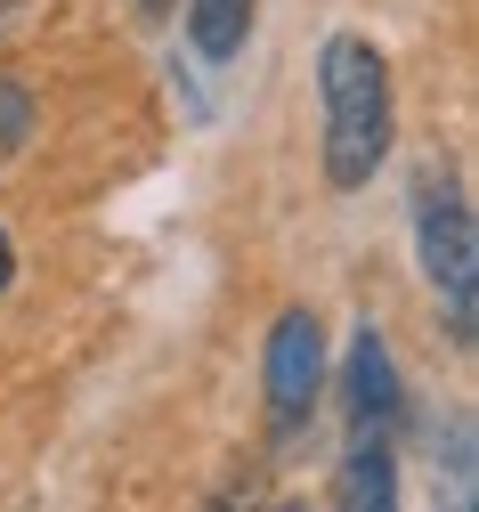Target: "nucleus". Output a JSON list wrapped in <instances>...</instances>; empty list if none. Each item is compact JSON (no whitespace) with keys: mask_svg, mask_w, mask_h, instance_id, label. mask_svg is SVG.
<instances>
[{"mask_svg":"<svg viewBox=\"0 0 479 512\" xmlns=\"http://www.w3.org/2000/svg\"><path fill=\"white\" fill-rule=\"evenodd\" d=\"M317 90H325V179L333 187H366L382 147H390V66L382 49L358 33H333L317 57Z\"/></svg>","mask_w":479,"mask_h":512,"instance_id":"1","label":"nucleus"},{"mask_svg":"<svg viewBox=\"0 0 479 512\" xmlns=\"http://www.w3.org/2000/svg\"><path fill=\"white\" fill-rule=\"evenodd\" d=\"M423 269H431V285L447 293V326H455V342H471L479 334V228H471V204L455 196V187H431L423 196Z\"/></svg>","mask_w":479,"mask_h":512,"instance_id":"2","label":"nucleus"},{"mask_svg":"<svg viewBox=\"0 0 479 512\" xmlns=\"http://www.w3.org/2000/svg\"><path fill=\"white\" fill-rule=\"evenodd\" d=\"M317 382H325V334H317L309 309H285L277 334H268V415H277V431L309 423Z\"/></svg>","mask_w":479,"mask_h":512,"instance_id":"3","label":"nucleus"},{"mask_svg":"<svg viewBox=\"0 0 479 512\" xmlns=\"http://www.w3.org/2000/svg\"><path fill=\"white\" fill-rule=\"evenodd\" d=\"M333 504H341V512H382V504H398V464H390V439H382V431H358V439H350L341 480H333Z\"/></svg>","mask_w":479,"mask_h":512,"instance_id":"4","label":"nucleus"},{"mask_svg":"<svg viewBox=\"0 0 479 512\" xmlns=\"http://www.w3.org/2000/svg\"><path fill=\"white\" fill-rule=\"evenodd\" d=\"M350 415H358V431H382L390 415H398V374H390V342L366 326L358 342H350Z\"/></svg>","mask_w":479,"mask_h":512,"instance_id":"5","label":"nucleus"},{"mask_svg":"<svg viewBox=\"0 0 479 512\" xmlns=\"http://www.w3.org/2000/svg\"><path fill=\"white\" fill-rule=\"evenodd\" d=\"M187 33H195V49L220 66V57H236V49H244V33H252V0H195Z\"/></svg>","mask_w":479,"mask_h":512,"instance_id":"6","label":"nucleus"},{"mask_svg":"<svg viewBox=\"0 0 479 512\" xmlns=\"http://www.w3.org/2000/svg\"><path fill=\"white\" fill-rule=\"evenodd\" d=\"M25 131H33V98H25L9 74H0V155H17V147H25Z\"/></svg>","mask_w":479,"mask_h":512,"instance_id":"7","label":"nucleus"},{"mask_svg":"<svg viewBox=\"0 0 479 512\" xmlns=\"http://www.w3.org/2000/svg\"><path fill=\"white\" fill-rule=\"evenodd\" d=\"M9 269H17V252H9V236H0V285H9Z\"/></svg>","mask_w":479,"mask_h":512,"instance_id":"8","label":"nucleus"},{"mask_svg":"<svg viewBox=\"0 0 479 512\" xmlns=\"http://www.w3.org/2000/svg\"><path fill=\"white\" fill-rule=\"evenodd\" d=\"M139 9H147V17H171V9H179V0H139Z\"/></svg>","mask_w":479,"mask_h":512,"instance_id":"9","label":"nucleus"}]
</instances>
